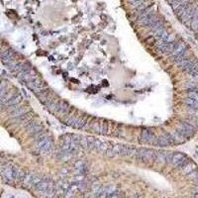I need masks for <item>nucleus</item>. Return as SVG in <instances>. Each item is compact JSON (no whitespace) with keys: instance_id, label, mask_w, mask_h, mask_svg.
Returning <instances> with one entry per match:
<instances>
[{"instance_id":"1","label":"nucleus","mask_w":198,"mask_h":198,"mask_svg":"<svg viewBox=\"0 0 198 198\" xmlns=\"http://www.w3.org/2000/svg\"><path fill=\"white\" fill-rule=\"evenodd\" d=\"M36 147L42 153H47L53 147V141L47 133H41L36 140Z\"/></svg>"},{"instance_id":"2","label":"nucleus","mask_w":198,"mask_h":198,"mask_svg":"<svg viewBox=\"0 0 198 198\" xmlns=\"http://www.w3.org/2000/svg\"><path fill=\"white\" fill-rule=\"evenodd\" d=\"M139 142L142 145H158V137L156 136V134L151 130L146 128L141 131L139 137Z\"/></svg>"},{"instance_id":"3","label":"nucleus","mask_w":198,"mask_h":198,"mask_svg":"<svg viewBox=\"0 0 198 198\" xmlns=\"http://www.w3.org/2000/svg\"><path fill=\"white\" fill-rule=\"evenodd\" d=\"M156 151L152 149H138L136 158L144 162L156 161Z\"/></svg>"},{"instance_id":"4","label":"nucleus","mask_w":198,"mask_h":198,"mask_svg":"<svg viewBox=\"0 0 198 198\" xmlns=\"http://www.w3.org/2000/svg\"><path fill=\"white\" fill-rule=\"evenodd\" d=\"M25 128L27 129L29 135L33 137H38L41 133H43V126L38 121H35L33 119L29 120L27 123H25Z\"/></svg>"},{"instance_id":"5","label":"nucleus","mask_w":198,"mask_h":198,"mask_svg":"<svg viewBox=\"0 0 198 198\" xmlns=\"http://www.w3.org/2000/svg\"><path fill=\"white\" fill-rule=\"evenodd\" d=\"M188 161H189L187 160V158H186L184 154L180 153V152H176V153H172L170 162L174 167H177V168H180V170H181Z\"/></svg>"},{"instance_id":"6","label":"nucleus","mask_w":198,"mask_h":198,"mask_svg":"<svg viewBox=\"0 0 198 198\" xmlns=\"http://www.w3.org/2000/svg\"><path fill=\"white\" fill-rule=\"evenodd\" d=\"M176 131L184 137H189L194 133V127L188 122H179L176 126Z\"/></svg>"},{"instance_id":"7","label":"nucleus","mask_w":198,"mask_h":198,"mask_svg":"<svg viewBox=\"0 0 198 198\" xmlns=\"http://www.w3.org/2000/svg\"><path fill=\"white\" fill-rule=\"evenodd\" d=\"M112 146H113V143L112 142L103 141V140L96 139L95 138L94 139V144H93V149L105 154L109 149L112 148Z\"/></svg>"},{"instance_id":"8","label":"nucleus","mask_w":198,"mask_h":198,"mask_svg":"<svg viewBox=\"0 0 198 198\" xmlns=\"http://www.w3.org/2000/svg\"><path fill=\"white\" fill-rule=\"evenodd\" d=\"M185 53H186V45L183 42H176V46H174V48L171 51L170 56L174 60L176 57L182 56Z\"/></svg>"},{"instance_id":"9","label":"nucleus","mask_w":198,"mask_h":198,"mask_svg":"<svg viewBox=\"0 0 198 198\" xmlns=\"http://www.w3.org/2000/svg\"><path fill=\"white\" fill-rule=\"evenodd\" d=\"M27 86L30 88L32 91H35L36 93H39L41 92L42 90L45 89V87H44V83L42 82V80L39 79L38 77L36 79H34L32 81H30V82H27L26 83Z\"/></svg>"},{"instance_id":"10","label":"nucleus","mask_w":198,"mask_h":198,"mask_svg":"<svg viewBox=\"0 0 198 198\" xmlns=\"http://www.w3.org/2000/svg\"><path fill=\"white\" fill-rule=\"evenodd\" d=\"M69 110H71V106L65 100H59L57 103V107L56 110V113H59L60 115H67Z\"/></svg>"},{"instance_id":"11","label":"nucleus","mask_w":198,"mask_h":198,"mask_svg":"<svg viewBox=\"0 0 198 198\" xmlns=\"http://www.w3.org/2000/svg\"><path fill=\"white\" fill-rule=\"evenodd\" d=\"M194 11H195V7H193L192 5L188 4V6L186 7V9L184 10V12L182 13V15L180 16V19H181L182 22H187L189 20H192L194 15Z\"/></svg>"},{"instance_id":"12","label":"nucleus","mask_w":198,"mask_h":198,"mask_svg":"<svg viewBox=\"0 0 198 198\" xmlns=\"http://www.w3.org/2000/svg\"><path fill=\"white\" fill-rule=\"evenodd\" d=\"M87 123H88V118H87V116L78 114L77 120L74 122V124L72 125V128H75V129H82V128H84L86 126Z\"/></svg>"},{"instance_id":"13","label":"nucleus","mask_w":198,"mask_h":198,"mask_svg":"<svg viewBox=\"0 0 198 198\" xmlns=\"http://www.w3.org/2000/svg\"><path fill=\"white\" fill-rule=\"evenodd\" d=\"M171 144H172V140L170 134H162L158 137V145L161 147H166Z\"/></svg>"},{"instance_id":"14","label":"nucleus","mask_w":198,"mask_h":198,"mask_svg":"<svg viewBox=\"0 0 198 198\" xmlns=\"http://www.w3.org/2000/svg\"><path fill=\"white\" fill-rule=\"evenodd\" d=\"M9 111L11 112V116L14 118L19 117V116L23 115L26 113V109L25 107H19L18 105H14V106H9Z\"/></svg>"},{"instance_id":"15","label":"nucleus","mask_w":198,"mask_h":198,"mask_svg":"<svg viewBox=\"0 0 198 198\" xmlns=\"http://www.w3.org/2000/svg\"><path fill=\"white\" fill-rule=\"evenodd\" d=\"M22 101V95L19 92H15L14 94L11 96V98L6 102L5 105L6 106H14V105H18V104Z\"/></svg>"},{"instance_id":"16","label":"nucleus","mask_w":198,"mask_h":198,"mask_svg":"<svg viewBox=\"0 0 198 198\" xmlns=\"http://www.w3.org/2000/svg\"><path fill=\"white\" fill-rule=\"evenodd\" d=\"M13 166L12 165H6L5 167L2 170L1 173L4 178H6L7 180H13Z\"/></svg>"},{"instance_id":"17","label":"nucleus","mask_w":198,"mask_h":198,"mask_svg":"<svg viewBox=\"0 0 198 198\" xmlns=\"http://www.w3.org/2000/svg\"><path fill=\"white\" fill-rule=\"evenodd\" d=\"M182 71H184L185 72L189 73L190 75L193 74V73L198 72V62H191L190 63H188L187 66L184 67L182 68Z\"/></svg>"},{"instance_id":"18","label":"nucleus","mask_w":198,"mask_h":198,"mask_svg":"<svg viewBox=\"0 0 198 198\" xmlns=\"http://www.w3.org/2000/svg\"><path fill=\"white\" fill-rule=\"evenodd\" d=\"M196 165L194 164L193 161H188L187 164H186L182 168H181V172L183 174H186V176H188V174H190L191 172L195 171L196 170Z\"/></svg>"},{"instance_id":"19","label":"nucleus","mask_w":198,"mask_h":198,"mask_svg":"<svg viewBox=\"0 0 198 198\" xmlns=\"http://www.w3.org/2000/svg\"><path fill=\"white\" fill-rule=\"evenodd\" d=\"M171 137V140H172V143H177V144H180V143H183L184 142V136H182L181 134L178 133L177 131H174L172 133L170 134Z\"/></svg>"},{"instance_id":"20","label":"nucleus","mask_w":198,"mask_h":198,"mask_svg":"<svg viewBox=\"0 0 198 198\" xmlns=\"http://www.w3.org/2000/svg\"><path fill=\"white\" fill-rule=\"evenodd\" d=\"M74 170L78 174H82L84 173L85 170H86V166H85V162L83 161H77V162L74 164Z\"/></svg>"},{"instance_id":"21","label":"nucleus","mask_w":198,"mask_h":198,"mask_svg":"<svg viewBox=\"0 0 198 198\" xmlns=\"http://www.w3.org/2000/svg\"><path fill=\"white\" fill-rule=\"evenodd\" d=\"M99 126H100V132H99V134H101V135H108L109 126H108L107 121L103 119H99Z\"/></svg>"},{"instance_id":"22","label":"nucleus","mask_w":198,"mask_h":198,"mask_svg":"<svg viewBox=\"0 0 198 198\" xmlns=\"http://www.w3.org/2000/svg\"><path fill=\"white\" fill-rule=\"evenodd\" d=\"M183 103L185 105H187V107H189L190 109H198V101L190 97H186L185 99H183Z\"/></svg>"},{"instance_id":"23","label":"nucleus","mask_w":198,"mask_h":198,"mask_svg":"<svg viewBox=\"0 0 198 198\" xmlns=\"http://www.w3.org/2000/svg\"><path fill=\"white\" fill-rule=\"evenodd\" d=\"M89 129L94 132V133H98L100 132V126H99V119H92L89 123Z\"/></svg>"},{"instance_id":"24","label":"nucleus","mask_w":198,"mask_h":198,"mask_svg":"<svg viewBox=\"0 0 198 198\" xmlns=\"http://www.w3.org/2000/svg\"><path fill=\"white\" fill-rule=\"evenodd\" d=\"M31 119H32L31 113H25V114L19 116V117H17L15 119V122H16V123H27V122L29 120H31Z\"/></svg>"},{"instance_id":"25","label":"nucleus","mask_w":198,"mask_h":198,"mask_svg":"<svg viewBox=\"0 0 198 198\" xmlns=\"http://www.w3.org/2000/svg\"><path fill=\"white\" fill-rule=\"evenodd\" d=\"M35 174H36V173H34V172H32V171H26L25 177H24V179H23V182H24V184L31 186L32 181H33V178H34V176H35Z\"/></svg>"},{"instance_id":"26","label":"nucleus","mask_w":198,"mask_h":198,"mask_svg":"<svg viewBox=\"0 0 198 198\" xmlns=\"http://www.w3.org/2000/svg\"><path fill=\"white\" fill-rule=\"evenodd\" d=\"M79 147L82 149L89 150V142H88V137L86 136H80L79 137Z\"/></svg>"},{"instance_id":"27","label":"nucleus","mask_w":198,"mask_h":198,"mask_svg":"<svg viewBox=\"0 0 198 198\" xmlns=\"http://www.w3.org/2000/svg\"><path fill=\"white\" fill-rule=\"evenodd\" d=\"M14 56V53L12 50H5L4 52H2L1 54V59L2 61H6V60H9V59H12Z\"/></svg>"},{"instance_id":"28","label":"nucleus","mask_w":198,"mask_h":198,"mask_svg":"<svg viewBox=\"0 0 198 198\" xmlns=\"http://www.w3.org/2000/svg\"><path fill=\"white\" fill-rule=\"evenodd\" d=\"M183 87L185 89L193 90V89H195V87H196V83L194 82V81H187V82H185L183 84Z\"/></svg>"},{"instance_id":"29","label":"nucleus","mask_w":198,"mask_h":198,"mask_svg":"<svg viewBox=\"0 0 198 198\" xmlns=\"http://www.w3.org/2000/svg\"><path fill=\"white\" fill-rule=\"evenodd\" d=\"M129 2L134 8H138L139 6H141L143 3H145V0H129Z\"/></svg>"},{"instance_id":"30","label":"nucleus","mask_w":198,"mask_h":198,"mask_svg":"<svg viewBox=\"0 0 198 198\" xmlns=\"http://www.w3.org/2000/svg\"><path fill=\"white\" fill-rule=\"evenodd\" d=\"M187 97H190L192 99H194V100L198 101V91L196 90H189L187 92Z\"/></svg>"},{"instance_id":"31","label":"nucleus","mask_w":198,"mask_h":198,"mask_svg":"<svg viewBox=\"0 0 198 198\" xmlns=\"http://www.w3.org/2000/svg\"><path fill=\"white\" fill-rule=\"evenodd\" d=\"M191 28H192V30L198 31V17H197V18L192 19V22H191Z\"/></svg>"},{"instance_id":"32","label":"nucleus","mask_w":198,"mask_h":198,"mask_svg":"<svg viewBox=\"0 0 198 198\" xmlns=\"http://www.w3.org/2000/svg\"><path fill=\"white\" fill-rule=\"evenodd\" d=\"M106 198H124V196L122 195V194H120V193H118V192H116V191H115L114 193L108 195Z\"/></svg>"},{"instance_id":"33","label":"nucleus","mask_w":198,"mask_h":198,"mask_svg":"<svg viewBox=\"0 0 198 198\" xmlns=\"http://www.w3.org/2000/svg\"><path fill=\"white\" fill-rule=\"evenodd\" d=\"M190 77H191L192 80H193L194 82H196V81H198V72H196V73H193V74H191Z\"/></svg>"},{"instance_id":"34","label":"nucleus","mask_w":198,"mask_h":198,"mask_svg":"<svg viewBox=\"0 0 198 198\" xmlns=\"http://www.w3.org/2000/svg\"><path fill=\"white\" fill-rule=\"evenodd\" d=\"M198 17V5L195 7V11H194V15H193V18L192 19H194V18H197Z\"/></svg>"},{"instance_id":"35","label":"nucleus","mask_w":198,"mask_h":198,"mask_svg":"<svg viewBox=\"0 0 198 198\" xmlns=\"http://www.w3.org/2000/svg\"><path fill=\"white\" fill-rule=\"evenodd\" d=\"M194 198H198V192L194 194Z\"/></svg>"},{"instance_id":"36","label":"nucleus","mask_w":198,"mask_h":198,"mask_svg":"<svg viewBox=\"0 0 198 198\" xmlns=\"http://www.w3.org/2000/svg\"><path fill=\"white\" fill-rule=\"evenodd\" d=\"M197 37H198V31H197Z\"/></svg>"}]
</instances>
